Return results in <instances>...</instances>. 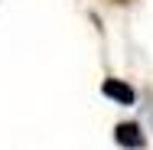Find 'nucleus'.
Returning a JSON list of instances; mask_svg holds the SVG:
<instances>
[{
	"label": "nucleus",
	"instance_id": "1",
	"mask_svg": "<svg viewBox=\"0 0 153 150\" xmlns=\"http://www.w3.org/2000/svg\"><path fill=\"white\" fill-rule=\"evenodd\" d=\"M114 140H117V147H124V150H143L147 147V134H143V127H140L137 121H121V124L114 127Z\"/></svg>",
	"mask_w": 153,
	"mask_h": 150
},
{
	"label": "nucleus",
	"instance_id": "3",
	"mask_svg": "<svg viewBox=\"0 0 153 150\" xmlns=\"http://www.w3.org/2000/svg\"><path fill=\"white\" fill-rule=\"evenodd\" d=\"M150 98H153V91H150ZM150 121H153V104H150Z\"/></svg>",
	"mask_w": 153,
	"mask_h": 150
},
{
	"label": "nucleus",
	"instance_id": "2",
	"mask_svg": "<svg viewBox=\"0 0 153 150\" xmlns=\"http://www.w3.org/2000/svg\"><path fill=\"white\" fill-rule=\"evenodd\" d=\"M101 95L111 98L114 104H124V108H130V104L137 101V91L130 88L127 82H121V78H104V82H101Z\"/></svg>",
	"mask_w": 153,
	"mask_h": 150
}]
</instances>
